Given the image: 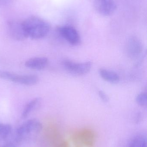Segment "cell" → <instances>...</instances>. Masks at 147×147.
<instances>
[{
  "instance_id": "obj_14",
  "label": "cell",
  "mask_w": 147,
  "mask_h": 147,
  "mask_svg": "<svg viewBox=\"0 0 147 147\" xmlns=\"http://www.w3.org/2000/svg\"><path fill=\"white\" fill-rule=\"evenodd\" d=\"M12 127L7 123H0V142L5 140L12 132Z\"/></svg>"
},
{
  "instance_id": "obj_10",
  "label": "cell",
  "mask_w": 147,
  "mask_h": 147,
  "mask_svg": "<svg viewBox=\"0 0 147 147\" xmlns=\"http://www.w3.org/2000/svg\"><path fill=\"white\" fill-rule=\"evenodd\" d=\"M49 60L45 57H35L28 59L25 63L26 68L34 70L40 71L48 65Z\"/></svg>"
},
{
  "instance_id": "obj_7",
  "label": "cell",
  "mask_w": 147,
  "mask_h": 147,
  "mask_svg": "<svg viewBox=\"0 0 147 147\" xmlns=\"http://www.w3.org/2000/svg\"><path fill=\"white\" fill-rule=\"evenodd\" d=\"M59 34L69 44L77 46L81 42V37L76 28L70 26H62L58 28Z\"/></svg>"
},
{
  "instance_id": "obj_9",
  "label": "cell",
  "mask_w": 147,
  "mask_h": 147,
  "mask_svg": "<svg viewBox=\"0 0 147 147\" xmlns=\"http://www.w3.org/2000/svg\"><path fill=\"white\" fill-rule=\"evenodd\" d=\"M142 44L140 40L136 37L130 38L127 42L126 51L127 55L131 58H136L142 51Z\"/></svg>"
},
{
  "instance_id": "obj_8",
  "label": "cell",
  "mask_w": 147,
  "mask_h": 147,
  "mask_svg": "<svg viewBox=\"0 0 147 147\" xmlns=\"http://www.w3.org/2000/svg\"><path fill=\"white\" fill-rule=\"evenodd\" d=\"M8 28L9 34L16 40L22 41L28 38L24 28L23 21H10L8 23Z\"/></svg>"
},
{
  "instance_id": "obj_18",
  "label": "cell",
  "mask_w": 147,
  "mask_h": 147,
  "mask_svg": "<svg viewBox=\"0 0 147 147\" xmlns=\"http://www.w3.org/2000/svg\"><path fill=\"white\" fill-rule=\"evenodd\" d=\"M9 1V0H0V4H4L7 3Z\"/></svg>"
},
{
  "instance_id": "obj_3",
  "label": "cell",
  "mask_w": 147,
  "mask_h": 147,
  "mask_svg": "<svg viewBox=\"0 0 147 147\" xmlns=\"http://www.w3.org/2000/svg\"><path fill=\"white\" fill-rule=\"evenodd\" d=\"M72 141L75 147H95L96 136L92 129H80L73 134Z\"/></svg>"
},
{
  "instance_id": "obj_1",
  "label": "cell",
  "mask_w": 147,
  "mask_h": 147,
  "mask_svg": "<svg viewBox=\"0 0 147 147\" xmlns=\"http://www.w3.org/2000/svg\"><path fill=\"white\" fill-rule=\"evenodd\" d=\"M28 37L33 40L43 38L49 34L51 26L47 22L39 17L31 16L23 21Z\"/></svg>"
},
{
  "instance_id": "obj_4",
  "label": "cell",
  "mask_w": 147,
  "mask_h": 147,
  "mask_svg": "<svg viewBox=\"0 0 147 147\" xmlns=\"http://www.w3.org/2000/svg\"><path fill=\"white\" fill-rule=\"evenodd\" d=\"M0 79L28 86L35 85L39 81V77L34 74H19L6 71H0Z\"/></svg>"
},
{
  "instance_id": "obj_15",
  "label": "cell",
  "mask_w": 147,
  "mask_h": 147,
  "mask_svg": "<svg viewBox=\"0 0 147 147\" xmlns=\"http://www.w3.org/2000/svg\"><path fill=\"white\" fill-rule=\"evenodd\" d=\"M135 101L138 105L142 107L146 106L147 95L146 92H142L139 93L135 98Z\"/></svg>"
},
{
  "instance_id": "obj_5",
  "label": "cell",
  "mask_w": 147,
  "mask_h": 147,
  "mask_svg": "<svg viewBox=\"0 0 147 147\" xmlns=\"http://www.w3.org/2000/svg\"><path fill=\"white\" fill-rule=\"evenodd\" d=\"M62 65L68 73L75 76L85 75L89 73L92 68V63L90 61L77 63L70 59H65Z\"/></svg>"
},
{
  "instance_id": "obj_19",
  "label": "cell",
  "mask_w": 147,
  "mask_h": 147,
  "mask_svg": "<svg viewBox=\"0 0 147 147\" xmlns=\"http://www.w3.org/2000/svg\"><path fill=\"white\" fill-rule=\"evenodd\" d=\"M1 147H16L15 146L11 144H7V145H4Z\"/></svg>"
},
{
  "instance_id": "obj_17",
  "label": "cell",
  "mask_w": 147,
  "mask_h": 147,
  "mask_svg": "<svg viewBox=\"0 0 147 147\" xmlns=\"http://www.w3.org/2000/svg\"><path fill=\"white\" fill-rule=\"evenodd\" d=\"M55 147H70V146L66 141L61 140L58 142Z\"/></svg>"
},
{
  "instance_id": "obj_12",
  "label": "cell",
  "mask_w": 147,
  "mask_h": 147,
  "mask_svg": "<svg viewBox=\"0 0 147 147\" xmlns=\"http://www.w3.org/2000/svg\"><path fill=\"white\" fill-rule=\"evenodd\" d=\"M41 99L40 98L37 97L32 99L25 105L22 111V117L23 119L27 118L34 111L37 109L40 105Z\"/></svg>"
},
{
  "instance_id": "obj_11",
  "label": "cell",
  "mask_w": 147,
  "mask_h": 147,
  "mask_svg": "<svg viewBox=\"0 0 147 147\" xmlns=\"http://www.w3.org/2000/svg\"><path fill=\"white\" fill-rule=\"evenodd\" d=\"M99 74L104 80L108 83L116 84L120 81V76L118 74L113 71L101 68L99 70Z\"/></svg>"
},
{
  "instance_id": "obj_13",
  "label": "cell",
  "mask_w": 147,
  "mask_h": 147,
  "mask_svg": "<svg viewBox=\"0 0 147 147\" xmlns=\"http://www.w3.org/2000/svg\"><path fill=\"white\" fill-rule=\"evenodd\" d=\"M128 147H147V138L142 134L136 135L129 141Z\"/></svg>"
},
{
  "instance_id": "obj_6",
  "label": "cell",
  "mask_w": 147,
  "mask_h": 147,
  "mask_svg": "<svg viewBox=\"0 0 147 147\" xmlns=\"http://www.w3.org/2000/svg\"><path fill=\"white\" fill-rule=\"evenodd\" d=\"M92 5L96 11L104 16L112 15L117 9L114 0H91Z\"/></svg>"
},
{
  "instance_id": "obj_2",
  "label": "cell",
  "mask_w": 147,
  "mask_h": 147,
  "mask_svg": "<svg viewBox=\"0 0 147 147\" xmlns=\"http://www.w3.org/2000/svg\"><path fill=\"white\" fill-rule=\"evenodd\" d=\"M42 129V124L39 120L35 119L27 120L16 129V141L22 142L33 139L41 133Z\"/></svg>"
},
{
  "instance_id": "obj_16",
  "label": "cell",
  "mask_w": 147,
  "mask_h": 147,
  "mask_svg": "<svg viewBox=\"0 0 147 147\" xmlns=\"http://www.w3.org/2000/svg\"><path fill=\"white\" fill-rule=\"evenodd\" d=\"M98 96L101 100L104 102H109V98L108 95L104 92L102 90H99L98 92Z\"/></svg>"
}]
</instances>
